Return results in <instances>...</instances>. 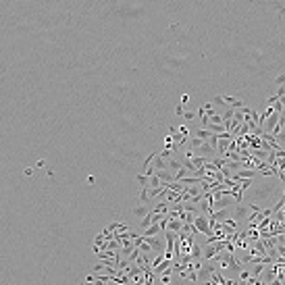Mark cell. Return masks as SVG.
<instances>
[{
    "mask_svg": "<svg viewBox=\"0 0 285 285\" xmlns=\"http://www.w3.org/2000/svg\"><path fill=\"white\" fill-rule=\"evenodd\" d=\"M133 212H135V216H146V212H148V210H146L144 206H140V208H135Z\"/></svg>",
    "mask_w": 285,
    "mask_h": 285,
    "instance_id": "1",
    "label": "cell"
},
{
    "mask_svg": "<svg viewBox=\"0 0 285 285\" xmlns=\"http://www.w3.org/2000/svg\"><path fill=\"white\" fill-rule=\"evenodd\" d=\"M196 223H198V227H200V229H204V231H208V227H206V221H204L202 216H200V219H196Z\"/></svg>",
    "mask_w": 285,
    "mask_h": 285,
    "instance_id": "2",
    "label": "cell"
}]
</instances>
